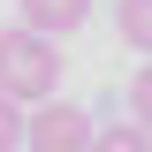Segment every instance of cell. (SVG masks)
I'll return each instance as SVG.
<instances>
[{
	"instance_id": "4",
	"label": "cell",
	"mask_w": 152,
	"mask_h": 152,
	"mask_svg": "<svg viewBox=\"0 0 152 152\" xmlns=\"http://www.w3.org/2000/svg\"><path fill=\"white\" fill-rule=\"evenodd\" d=\"M114 23L137 53H152V0H114Z\"/></svg>"
},
{
	"instance_id": "2",
	"label": "cell",
	"mask_w": 152,
	"mask_h": 152,
	"mask_svg": "<svg viewBox=\"0 0 152 152\" xmlns=\"http://www.w3.org/2000/svg\"><path fill=\"white\" fill-rule=\"evenodd\" d=\"M99 129H91V114L76 107V99H53V107H38L31 114V137H23V152H91Z\"/></svg>"
},
{
	"instance_id": "6",
	"label": "cell",
	"mask_w": 152,
	"mask_h": 152,
	"mask_svg": "<svg viewBox=\"0 0 152 152\" xmlns=\"http://www.w3.org/2000/svg\"><path fill=\"white\" fill-rule=\"evenodd\" d=\"M91 152H152V137L137 129V122H122V129H99V145Z\"/></svg>"
},
{
	"instance_id": "3",
	"label": "cell",
	"mask_w": 152,
	"mask_h": 152,
	"mask_svg": "<svg viewBox=\"0 0 152 152\" xmlns=\"http://www.w3.org/2000/svg\"><path fill=\"white\" fill-rule=\"evenodd\" d=\"M15 8H23V31H38V38H69L91 23V0H15Z\"/></svg>"
},
{
	"instance_id": "7",
	"label": "cell",
	"mask_w": 152,
	"mask_h": 152,
	"mask_svg": "<svg viewBox=\"0 0 152 152\" xmlns=\"http://www.w3.org/2000/svg\"><path fill=\"white\" fill-rule=\"evenodd\" d=\"M129 99H137V129H152V61L137 69V84H129Z\"/></svg>"
},
{
	"instance_id": "1",
	"label": "cell",
	"mask_w": 152,
	"mask_h": 152,
	"mask_svg": "<svg viewBox=\"0 0 152 152\" xmlns=\"http://www.w3.org/2000/svg\"><path fill=\"white\" fill-rule=\"evenodd\" d=\"M0 91L15 99L23 114L53 107V91H61V46L38 38V31H0Z\"/></svg>"
},
{
	"instance_id": "5",
	"label": "cell",
	"mask_w": 152,
	"mask_h": 152,
	"mask_svg": "<svg viewBox=\"0 0 152 152\" xmlns=\"http://www.w3.org/2000/svg\"><path fill=\"white\" fill-rule=\"evenodd\" d=\"M23 137H31V114H23V107H15L8 91H0V152H15Z\"/></svg>"
}]
</instances>
